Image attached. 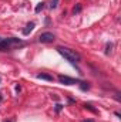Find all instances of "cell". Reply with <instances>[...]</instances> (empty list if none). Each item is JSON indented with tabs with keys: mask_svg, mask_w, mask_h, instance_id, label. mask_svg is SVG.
Here are the masks:
<instances>
[{
	"mask_svg": "<svg viewBox=\"0 0 121 122\" xmlns=\"http://www.w3.org/2000/svg\"><path fill=\"white\" fill-rule=\"evenodd\" d=\"M57 51H59L60 56H63L66 60L68 61V62H71V64H77V62H80V60H81L80 54H77L74 50H70L67 47H57Z\"/></svg>",
	"mask_w": 121,
	"mask_h": 122,
	"instance_id": "obj_1",
	"label": "cell"
},
{
	"mask_svg": "<svg viewBox=\"0 0 121 122\" xmlns=\"http://www.w3.org/2000/svg\"><path fill=\"white\" fill-rule=\"evenodd\" d=\"M84 108H86V109H90V111H93V112H97V111H95L94 108H91V105H87V104L84 105Z\"/></svg>",
	"mask_w": 121,
	"mask_h": 122,
	"instance_id": "obj_13",
	"label": "cell"
},
{
	"mask_svg": "<svg viewBox=\"0 0 121 122\" xmlns=\"http://www.w3.org/2000/svg\"><path fill=\"white\" fill-rule=\"evenodd\" d=\"M61 108H63V105H61V104H56V112H60Z\"/></svg>",
	"mask_w": 121,
	"mask_h": 122,
	"instance_id": "obj_12",
	"label": "cell"
},
{
	"mask_svg": "<svg viewBox=\"0 0 121 122\" xmlns=\"http://www.w3.org/2000/svg\"><path fill=\"white\" fill-rule=\"evenodd\" d=\"M80 84H81V85H80V87H81V90H88V88H90L88 82H81V81H80Z\"/></svg>",
	"mask_w": 121,
	"mask_h": 122,
	"instance_id": "obj_9",
	"label": "cell"
},
{
	"mask_svg": "<svg viewBox=\"0 0 121 122\" xmlns=\"http://www.w3.org/2000/svg\"><path fill=\"white\" fill-rule=\"evenodd\" d=\"M83 122H94V121H93V119H84Z\"/></svg>",
	"mask_w": 121,
	"mask_h": 122,
	"instance_id": "obj_14",
	"label": "cell"
},
{
	"mask_svg": "<svg viewBox=\"0 0 121 122\" xmlns=\"http://www.w3.org/2000/svg\"><path fill=\"white\" fill-rule=\"evenodd\" d=\"M20 46H24V43L20 38H16V37L0 40V51H9V50H13L16 47H20Z\"/></svg>",
	"mask_w": 121,
	"mask_h": 122,
	"instance_id": "obj_2",
	"label": "cell"
},
{
	"mask_svg": "<svg viewBox=\"0 0 121 122\" xmlns=\"http://www.w3.org/2000/svg\"><path fill=\"white\" fill-rule=\"evenodd\" d=\"M57 3H59V0H53L51 4H50V7H51V9H56V7H57Z\"/></svg>",
	"mask_w": 121,
	"mask_h": 122,
	"instance_id": "obj_10",
	"label": "cell"
},
{
	"mask_svg": "<svg viewBox=\"0 0 121 122\" xmlns=\"http://www.w3.org/2000/svg\"><path fill=\"white\" fill-rule=\"evenodd\" d=\"M6 122H13V121H6Z\"/></svg>",
	"mask_w": 121,
	"mask_h": 122,
	"instance_id": "obj_15",
	"label": "cell"
},
{
	"mask_svg": "<svg viewBox=\"0 0 121 122\" xmlns=\"http://www.w3.org/2000/svg\"><path fill=\"white\" fill-rule=\"evenodd\" d=\"M44 9V3H38L37 4V7H36V13H38L40 10H43Z\"/></svg>",
	"mask_w": 121,
	"mask_h": 122,
	"instance_id": "obj_8",
	"label": "cell"
},
{
	"mask_svg": "<svg viewBox=\"0 0 121 122\" xmlns=\"http://www.w3.org/2000/svg\"><path fill=\"white\" fill-rule=\"evenodd\" d=\"M34 26H36V24H34V21H30V23H29V24L26 26V29L23 30V34H24V36H29V34H30L31 31H33Z\"/></svg>",
	"mask_w": 121,
	"mask_h": 122,
	"instance_id": "obj_5",
	"label": "cell"
},
{
	"mask_svg": "<svg viewBox=\"0 0 121 122\" xmlns=\"http://www.w3.org/2000/svg\"><path fill=\"white\" fill-rule=\"evenodd\" d=\"M111 48H113V44L108 43V44L105 46V54H110V53H111Z\"/></svg>",
	"mask_w": 121,
	"mask_h": 122,
	"instance_id": "obj_7",
	"label": "cell"
},
{
	"mask_svg": "<svg viewBox=\"0 0 121 122\" xmlns=\"http://www.w3.org/2000/svg\"><path fill=\"white\" fill-rule=\"evenodd\" d=\"M73 11H74V13H78V11H81V6H80V4H77V6L74 7V10H73Z\"/></svg>",
	"mask_w": 121,
	"mask_h": 122,
	"instance_id": "obj_11",
	"label": "cell"
},
{
	"mask_svg": "<svg viewBox=\"0 0 121 122\" xmlns=\"http://www.w3.org/2000/svg\"><path fill=\"white\" fill-rule=\"evenodd\" d=\"M59 81L64 85H74V84H80V80L76 78H70L67 75H59Z\"/></svg>",
	"mask_w": 121,
	"mask_h": 122,
	"instance_id": "obj_4",
	"label": "cell"
},
{
	"mask_svg": "<svg viewBox=\"0 0 121 122\" xmlns=\"http://www.w3.org/2000/svg\"><path fill=\"white\" fill-rule=\"evenodd\" d=\"M56 40V36L50 31H46V33H41L38 36V41L40 43H53Z\"/></svg>",
	"mask_w": 121,
	"mask_h": 122,
	"instance_id": "obj_3",
	"label": "cell"
},
{
	"mask_svg": "<svg viewBox=\"0 0 121 122\" xmlns=\"http://www.w3.org/2000/svg\"><path fill=\"white\" fill-rule=\"evenodd\" d=\"M0 81H1V77H0Z\"/></svg>",
	"mask_w": 121,
	"mask_h": 122,
	"instance_id": "obj_16",
	"label": "cell"
},
{
	"mask_svg": "<svg viewBox=\"0 0 121 122\" xmlns=\"http://www.w3.org/2000/svg\"><path fill=\"white\" fill-rule=\"evenodd\" d=\"M37 78H38V80H47V81H53V77H51V75H49V74H38V75H37Z\"/></svg>",
	"mask_w": 121,
	"mask_h": 122,
	"instance_id": "obj_6",
	"label": "cell"
}]
</instances>
